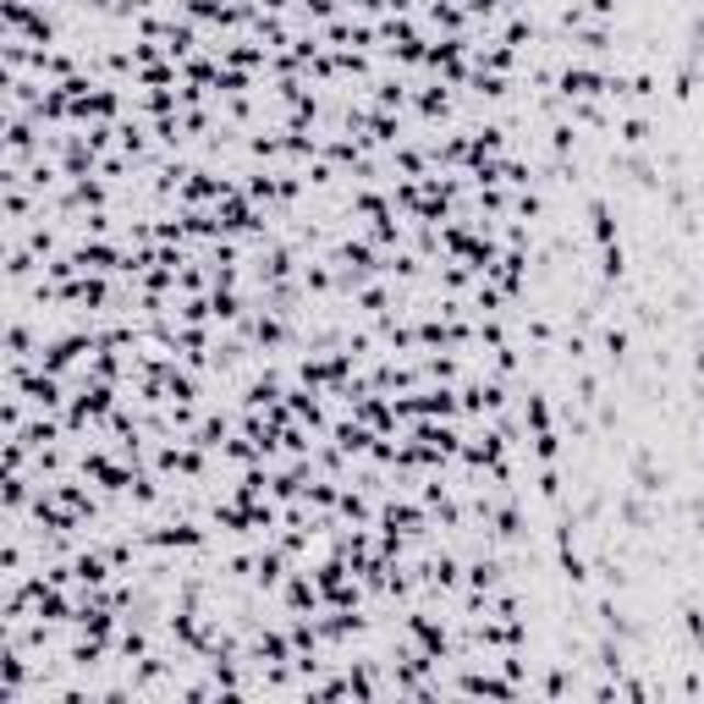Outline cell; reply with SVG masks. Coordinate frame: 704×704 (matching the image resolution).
I'll list each match as a JSON object with an SVG mask.
<instances>
[{
  "instance_id": "1",
  "label": "cell",
  "mask_w": 704,
  "mask_h": 704,
  "mask_svg": "<svg viewBox=\"0 0 704 704\" xmlns=\"http://www.w3.org/2000/svg\"><path fill=\"white\" fill-rule=\"evenodd\" d=\"M633 364V330L622 319H600L594 325V370L611 381V375H627Z\"/></svg>"
},
{
  "instance_id": "2",
  "label": "cell",
  "mask_w": 704,
  "mask_h": 704,
  "mask_svg": "<svg viewBox=\"0 0 704 704\" xmlns=\"http://www.w3.org/2000/svg\"><path fill=\"white\" fill-rule=\"evenodd\" d=\"M275 611H281V616H314V611H325L319 583H314L308 567H292V572H286V583L275 589Z\"/></svg>"
},
{
  "instance_id": "3",
  "label": "cell",
  "mask_w": 704,
  "mask_h": 704,
  "mask_svg": "<svg viewBox=\"0 0 704 704\" xmlns=\"http://www.w3.org/2000/svg\"><path fill=\"white\" fill-rule=\"evenodd\" d=\"M605 72L611 67H594V61H567L561 78H556V94L561 105H578V100H600L605 94Z\"/></svg>"
},
{
  "instance_id": "4",
  "label": "cell",
  "mask_w": 704,
  "mask_h": 704,
  "mask_svg": "<svg viewBox=\"0 0 704 704\" xmlns=\"http://www.w3.org/2000/svg\"><path fill=\"white\" fill-rule=\"evenodd\" d=\"M627 485H633V490H644L649 501H660V496L671 490V468H666V463H655V452L638 441V446L627 452Z\"/></svg>"
},
{
  "instance_id": "5",
  "label": "cell",
  "mask_w": 704,
  "mask_h": 704,
  "mask_svg": "<svg viewBox=\"0 0 704 704\" xmlns=\"http://www.w3.org/2000/svg\"><path fill=\"white\" fill-rule=\"evenodd\" d=\"M292 567H297V561H292V556L275 545V540H270V545H259V561H253V589H259L264 600H275V589L286 583V572H292Z\"/></svg>"
},
{
  "instance_id": "6",
  "label": "cell",
  "mask_w": 704,
  "mask_h": 704,
  "mask_svg": "<svg viewBox=\"0 0 704 704\" xmlns=\"http://www.w3.org/2000/svg\"><path fill=\"white\" fill-rule=\"evenodd\" d=\"M616 144H622V149H655V144H660L655 116H649V111H622V122H616Z\"/></svg>"
},
{
  "instance_id": "7",
  "label": "cell",
  "mask_w": 704,
  "mask_h": 704,
  "mask_svg": "<svg viewBox=\"0 0 704 704\" xmlns=\"http://www.w3.org/2000/svg\"><path fill=\"white\" fill-rule=\"evenodd\" d=\"M325 441H336V446H341V452H347L352 463H359V457H370V446H375L381 435H375L370 424H359V419H336Z\"/></svg>"
},
{
  "instance_id": "8",
  "label": "cell",
  "mask_w": 704,
  "mask_h": 704,
  "mask_svg": "<svg viewBox=\"0 0 704 704\" xmlns=\"http://www.w3.org/2000/svg\"><path fill=\"white\" fill-rule=\"evenodd\" d=\"M594 270H600V281H611V286H627V248H622V242H605V248H594Z\"/></svg>"
},
{
  "instance_id": "9",
  "label": "cell",
  "mask_w": 704,
  "mask_h": 704,
  "mask_svg": "<svg viewBox=\"0 0 704 704\" xmlns=\"http://www.w3.org/2000/svg\"><path fill=\"white\" fill-rule=\"evenodd\" d=\"M677 627H682V638L704 655V605H699L693 594H682V600H677Z\"/></svg>"
},
{
  "instance_id": "10",
  "label": "cell",
  "mask_w": 704,
  "mask_h": 704,
  "mask_svg": "<svg viewBox=\"0 0 704 704\" xmlns=\"http://www.w3.org/2000/svg\"><path fill=\"white\" fill-rule=\"evenodd\" d=\"M182 83H193V89H215V83H220V61H215V56H204V50H198V56H188V61H182Z\"/></svg>"
},
{
  "instance_id": "11",
  "label": "cell",
  "mask_w": 704,
  "mask_h": 704,
  "mask_svg": "<svg viewBox=\"0 0 704 704\" xmlns=\"http://www.w3.org/2000/svg\"><path fill=\"white\" fill-rule=\"evenodd\" d=\"M534 496H540L545 507L567 496V474H561V463H540V474H534Z\"/></svg>"
},
{
  "instance_id": "12",
  "label": "cell",
  "mask_w": 704,
  "mask_h": 704,
  "mask_svg": "<svg viewBox=\"0 0 704 704\" xmlns=\"http://www.w3.org/2000/svg\"><path fill=\"white\" fill-rule=\"evenodd\" d=\"M177 83H182V67L177 61H155V67H138L133 89H177Z\"/></svg>"
},
{
  "instance_id": "13",
  "label": "cell",
  "mask_w": 704,
  "mask_h": 704,
  "mask_svg": "<svg viewBox=\"0 0 704 704\" xmlns=\"http://www.w3.org/2000/svg\"><path fill=\"white\" fill-rule=\"evenodd\" d=\"M177 325H215V303H209V292H198V297H177Z\"/></svg>"
},
{
  "instance_id": "14",
  "label": "cell",
  "mask_w": 704,
  "mask_h": 704,
  "mask_svg": "<svg viewBox=\"0 0 704 704\" xmlns=\"http://www.w3.org/2000/svg\"><path fill=\"white\" fill-rule=\"evenodd\" d=\"M589 413H594V430H600V435H611V430H622V424H627V413H622L616 391H600V402H594Z\"/></svg>"
},
{
  "instance_id": "15",
  "label": "cell",
  "mask_w": 704,
  "mask_h": 704,
  "mask_svg": "<svg viewBox=\"0 0 704 704\" xmlns=\"http://www.w3.org/2000/svg\"><path fill=\"white\" fill-rule=\"evenodd\" d=\"M682 61L704 67V12H693V18L682 23Z\"/></svg>"
},
{
  "instance_id": "16",
  "label": "cell",
  "mask_w": 704,
  "mask_h": 704,
  "mask_svg": "<svg viewBox=\"0 0 704 704\" xmlns=\"http://www.w3.org/2000/svg\"><path fill=\"white\" fill-rule=\"evenodd\" d=\"M699 72H704V67H693V61H677V72H671V100H677V105H688V100L699 94Z\"/></svg>"
},
{
  "instance_id": "17",
  "label": "cell",
  "mask_w": 704,
  "mask_h": 704,
  "mask_svg": "<svg viewBox=\"0 0 704 704\" xmlns=\"http://www.w3.org/2000/svg\"><path fill=\"white\" fill-rule=\"evenodd\" d=\"M529 441H534V463H561V441H567V435H561L556 424H550V430H534Z\"/></svg>"
},
{
  "instance_id": "18",
  "label": "cell",
  "mask_w": 704,
  "mask_h": 704,
  "mask_svg": "<svg viewBox=\"0 0 704 704\" xmlns=\"http://www.w3.org/2000/svg\"><path fill=\"white\" fill-rule=\"evenodd\" d=\"M693 188H699V198H704V166H693Z\"/></svg>"
}]
</instances>
